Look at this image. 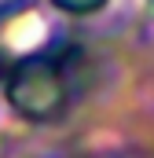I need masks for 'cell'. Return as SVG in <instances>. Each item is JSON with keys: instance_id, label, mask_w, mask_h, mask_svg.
Returning <instances> with one entry per match:
<instances>
[{"instance_id": "6da1fadb", "label": "cell", "mask_w": 154, "mask_h": 158, "mask_svg": "<svg viewBox=\"0 0 154 158\" xmlns=\"http://www.w3.org/2000/svg\"><path fill=\"white\" fill-rule=\"evenodd\" d=\"M4 96L7 107L26 121H51L66 110L70 99V85L63 66L51 55H26L11 66V74L4 81Z\"/></svg>"}, {"instance_id": "7a4b0ae2", "label": "cell", "mask_w": 154, "mask_h": 158, "mask_svg": "<svg viewBox=\"0 0 154 158\" xmlns=\"http://www.w3.org/2000/svg\"><path fill=\"white\" fill-rule=\"evenodd\" d=\"M63 15H95V11H103L110 0H51Z\"/></svg>"}]
</instances>
